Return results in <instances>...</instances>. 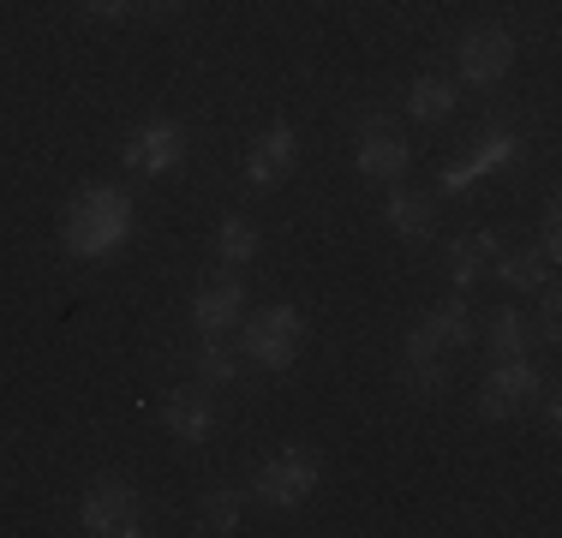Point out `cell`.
Returning a JSON list of instances; mask_svg holds the SVG:
<instances>
[{
  "label": "cell",
  "instance_id": "cell-1",
  "mask_svg": "<svg viewBox=\"0 0 562 538\" xmlns=\"http://www.w3.org/2000/svg\"><path fill=\"white\" fill-rule=\"evenodd\" d=\"M300 329L305 323H300L293 305H270V312L239 335V347H246V359H258L263 371H288L293 354H300Z\"/></svg>",
  "mask_w": 562,
  "mask_h": 538
},
{
  "label": "cell",
  "instance_id": "cell-2",
  "mask_svg": "<svg viewBox=\"0 0 562 538\" xmlns=\"http://www.w3.org/2000/svg\"><path fill=\"white\" fill-rule=\"evenodd\" d=\"M312 491H317V455L288 449V455H276V461H263L258 496H263L270 508H293V503H305Z\"/></svg>",
  "mask_w": 562,
  "mask_h": 538
},
{
  "label": "cell",
  "instance_id": "cell-3",
  "mask_svg": "<svg viewBox=\"0 0 562 538\" xmlns=\"http://www.w3.org/2000/svg\"><path fill=\"white\" fill-rule=\"evenodd\" d=\"M539 401V371L527 359H503V371L479 389V413L485 419H508V413H527Z\"/></svg>",
  "mask_w": 562,
  "mask_h": 538
},
{
  "label": "cell",
  "instance_id": "cell-4",
  "mask_svg": "<svg viewBox=\"0 0 562 538\" xmlns=\"http://www.w3.org/2000/svg\"><path fill=\"white\" fill-rule=\"evenodd\" d=\"M120 156H126V168H138V173H168V168H180V156H186V126L150 120V126L132 132Z\"/></svg>",
  "mask_w": 562,
  "mask_h": 538
},
{
  "label": "cell",
  "instance_id": "cell-5",
  "mask_svg": "<svg viewBox=\"0 0 562 538\" xmlns=\"http://www.w3.org/2000/svg\"><path fill=\"white\" fill-rule=\"evenodd\" d=\"M454 54H461V78H467V85H497L508 66H515V43H508L503 31H491V24H485V31H467Z\"/></svg>",
  "mask_w": 562,
  "mask_h": 538
},
{
  "label": "cell",
  "instance_id": "cell-6",
  "mask_svg": "<svg viewBox=\"0 0 562 538\" xmlns=\"http://www.w3.org/2000/svg\"><path fill=\"white\" fill-rule=\"evenodd\" d=\"M85 533H102V538H126L138 533V496L126 484H97L85 496Z\"/></svg>",
  "mask_w": 562,
  "mask_h": 538
},
{
  "label": "cell",
  "instance_id": "cell-7",
  "mask_svg": "<svg viewBox=\"0 0 562 538\" xmlns=\"http://www.w3.org/2000/svg\"><path fill=\"white\" fill-rule=\"evenodd\" d=\"M293 156H300V138H293L288 126H270V132L258 138V150L246 156V180H251V186H276L281 173L293 168Z\"/></svg>",
  "mask_w": 562,
  "mask_h": 538
},
{
  "label": "cell",
  "instance_id": "cell-8",
  "mask_svg": "<svg viewBox=\"0 0 562 538\" xmlns=\"http://www.w3.org/2000/svg\"><path fill=\"white\" fill-rule=\"evenodd\" d=\"M407 156L413 150L395 138L390 126H366V132H359V168H366L371 180H395V173L407 168Z\"/></svg>",
  "mask_w": 562,
  "mask_h": 538
},
{
  "label": "cell",
  "instance_id": "cell-9",
  "mask_svg": "<svg viewBox=\"0 0 562 538\" xmlns=\"http://www.w3.org/2000/svg\"><path fill=\"white\" fill-rule=\"evenodd\" d=\"M407 383L419 389V395H437V389H443V341H437L425 323L407 341Z\"/></svg>",
  "mask_w": 562,
  "mask_h": 538
},
{
  "label": "cell",
  "instance_id": "cell-10",
  "mask_svg": "<svg viewBox=\"0 0 562 538\" xmlns=\"http://www.w3.org/2000/svg\"><path fill=\"white\" fill-rule=\"evenodd\" d=\"M239 300H246V288H239V281H210V288L192 300V323L204 335H222L227 323L239 317Z\"/></svg>",
  "mask_w": 562,
  "mask_h": 538
},
{
  "label": "cell",
  "instance_id": "cell-11",
  "mask_svg": "<svg viewBox=\"0 0 562 538\" xmlns=\"http://www.w3.org/2000/svg\"><path fill=\"white\" fill-rule=\"evenodd\" d=\"M497 264V234H461L449 246V269H454V288H479V276Z\"/></svg>",
  "mask_w": 562,
  "mask_h": 538
},
{
  "label": "cell",
  "instance_id": "cell-12",
  "mask_svg": "<svg viewBox=\"0 0 562 538\" xmlns=\"http://www.w3.org/2000/svg\"><path fill=\"white\" fill-rule=\"evenodd\" d=\"M162 419H168V430L180 442H204L210 437V401L204 395H192V389H180V395H168V407H162Z\"/></svg>",
  "mask_w": 562,
  "mask_h": 538
},
{
  "label": "cell",
  "instance_id": "cell-13",
  "mask_svg": "<svg viewBox=\"0 0 562 538\" xmlns=\"http://www.w3.org/2000/svg\"><path fill=\"white\" fill-rule=\"evenodd\" d=\"M383 222H390L401 239H425V234L437 227V204H431L425 192H395L390 210H383Z\"/></svg>",
  "mask_w": 562,
  "mask_h": 538
},
{
  "label": "cell",
  "instance_id": "cell-14",
  "mask_svg": "<svg viewBox=\"0 0 562 538\" xmlns=\"http://www.w3.org/2000/svg\"><path fill=\"white\" fill-rule=\"evenodd\" d=\"M407 114L413 120H449L454 114V85H449V78H413Z\"/></svg>",
  "mask_w": 562,
  "mask_h": 538
},
{
  "label": "cell",
  "instance_id": "cell-15",
  "mask_svg": "<svg viewBox=\"0 0 562 538\" xmlns=\"http://www.w3.org/2000/svg\"><path fill=\"white\" fill-rule=\"evenodd\" d=\"M425 329H431L443 347H467L473 341V312H467V300H443V305H431Z\"/></svg>",
  "mask_w": 562,
  "mask_h": 538
},
{
  "label": "cell",
  "instance_id": "cell-16",
  "mask_svg": "<svg viewBox=\"0 0 562 538\" xmlns=\"http://www.w3.org/2000/svg\"><path fill=\"white\" fill-rule=\"evenodd\" d=\"M527 317L515 312V305H503L497 317H491V354H503V359H527Z\"/></svg>",
  "mask_w": 562,
  "mask_h": 538
},
{
  "label": "cell",
  "instance_id": "cell-17",
  "mask_svg": "<svg viewBox=\"0 0 562 538\" xmlns=\"http://www.w3.org/2000/svg\"><path fill=\"white\" fill-rule=\"evenodd\" d=\"M497 276L508 288H551V264L539 251H515V258H497Z\"/></svg>",
  "mask_w": 562,
  "mask_h": 538
},
{
  "label": "cell",
  "instance_id": "cell-18",
  "mask_svg": "<svg viewBox=\"0 0 562 538\" xmlns=\"http://www.w3.org/2000/svg\"><path fill=\"white\" fill-rule=\"evenodd\" d=\"M216 246H222V258H227V264H246V258H258V227L239 222V215H227Z\"/></svg>",
  "mask_w": 562,
  "mask_h": 538
},
{
  "label": "cell",
  "instance_id": "cell-19",
  "mask_svg": "<svg viewBox=\"0 0 562 538\" xmlns=\"http://www.w3.org/2000/svg\"><path fill=\"white\" fill-rule=\"evenodd\" d=\"M508 150H515V138H508V132L497 126V132H491V138H485V150H473V161H461V168H454V173H449V186H461V180H473V173H485V168H497V161H503Z\"/></svg>",
  "mask_w": 562,
  "mask_h": 538
},
{
  "label": "cell",
  "instance_id": "cell-20",
  "mask_svg": "<svg viewBox=\"0 0 562 538\" xmlns=\"http://www.w3.org/2000/svg\"><path fill=\"white\" fill-rule=\"evenodd\" d=\"M198 527H204V533H239V496H234V491L204 496V515H198Z\"/></svg>",
  "mask_w": 562,
  "mask_h": 538
},
{
  "label": "cell",
  "instance_id": "cell-21",
  "mask_svg": "<svg viewBox=\"0 0 562 538\" xmlns=\"http://www.w3.org/2000/svg\"><path fill=\"white\" fill-rule=\"evenodd\" d=\"M198 377H204V383H227V377H239V359L227 354V347H204V354H198Z\"/></svg>",
  "mask_w": 562,
  "mask_h": 538
},
{
  "label": "cell",
  "instance_id": "cell-22",
  "mask_svg": "<svg viewBox=\"0 0 562 538\" xmlns=\"http://www.w3.org/2000/svg\"><path fill=\"white\" fill-rule=\"evenodd\" d=\"M90 12H102V19H126L132 12V0H85Z\"/></svg>",
  "mask_w": 562,
  "mask_h": 538
},
{
  "label": "cell",
  "instance_id": "cell-23",
  "mask_svg": "<svg viewBox=\"0 0 562 538\" xmlns=\"http://www.w3.org/2000/svg\"><path fill=\"white\" fill-rule=\"evenodd\" d=\"M539 329H544V341H557V300H544V317H539Z\"/></svg>",
  "mask_w": 562,
  "mask_h": 538
},
{
  "label": "cell",
  "instance_id": "cell-24",
  "mask_svg": "<svg viewBox=\"0 0 562 538\" xmlns=\"http://www.w3.org/2000/svg\"><path fill=\"white\" fill-rule=\"evenodd\" d=\"M132 7H150V12H168L173 0H132Z\"/></svg>",
  "mask_w": 562,
  "mask_h": 538
}]
</instances>
